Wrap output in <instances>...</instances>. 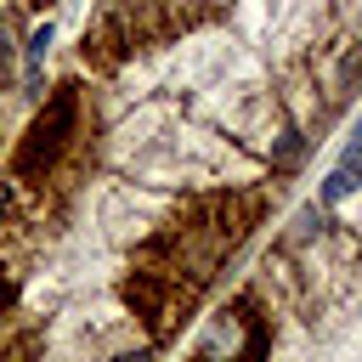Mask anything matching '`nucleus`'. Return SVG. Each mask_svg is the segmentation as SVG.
<instances>
[{
    "label": "nucleus",
    "mask_w": 362,
    "mask_h": 362,
    "mask_svg": "<svg viewBox=\"0 0 362 362\" xmlns=\"http://www.w3.org/2000/svg\"><path fill=\"white\" fill-rule=\"evenodd\" d=\"M113 362H153V351H124V356H113Z\"/></svg>",
    "instance_id": "nucleus-7"
},
{
    "label": "nucleus",
    "mask_w": 362,
    "mask_h": 362,
    "mask_svg": "<svg viewBox=\"0 0 362 362\" xmlns=\"http://www.w3.org/2000/svg\"><path fill=\"white\" fill-rule=\"evenodd\" d=\"M356 187H362V153H351V158L322 181V204H339V198H351Z\"/></svg>",
    "instance_id": "nucleus-3"
},
{
    "label": "nucleus",
    "mask_w": 362,
    "mask_h": 362,
    "mask_svg": "<svg viewBox=\"0 0 362 362\" xmlns=\"http://www.w3.org/2000/svg\"><path fill=\"white\" fill-rule=\"evenodd\" d=\"M11 57H17V28H11V17L0 11V74L11 68Z\"/></svg>",
    "instance_id": "nucleus-5"
},
{
    "label": "nucleus",
    "mask_w": 362,
    "mask_h": 362,
    "mask_svg": "<svg viewBox=\"0 0 362 362\" xmlns=\"http://www.w3.org/2000/svg\"><path fill=\"white\" fill-rule=\"evenodd\" d=\"M6 226H17V175L0 181V232H6Z\"/></svg>",
    "instance_id": "nucleus-4"
},
{
    "label": "nucleus",
    "mask_w": 362,
    "mask_h": 362,
    "mask_svg": "<svg viewBox=\"0 0 362 362\" xmlns=\"http://www.w3.org/2000/svg\"><path fill=\"white\" fill-rule=\"evenodd\" d=\"M45 45H51V23H45V28H34V34H28V62H34V68H40V62H45Z\"/></svg>",
    "instance_id": "nucleus-6"
},
{
    "label": "nucleus",
    "mask_w": 362,
    "mask_h": 362,
    "mask_svg": "<svg viewBox=\"0 0 362 362\" xmlns=\"http://www.w3.org/2000/svg\"><path fill=\"white\" fill-rule=\"evenodd\" d=\"M74 130H79V90H74V85H57V90L45 96V107L34 113V124L23 130L17 158H11V175H17V181H40V175L68 153Z\"/></svg>",
    "instance_id": "nucleus-1"
},
{
    "label": "nucleus",
    "mask_w": 362,
    "mask_h": 362,
    "mask_svg": "<svg viewBox=\"0 0 362 362\" xmlns=\"http://www.w3.org/2000/svg\"><path fill=\"white\" fill-rule=\"evenodd\" d=\"M260 351H266V328L249 317V305H238V311H221L204 328L192 362H260Z\"/></svg>",
    "instance_id": "nucleus-2"
}]
</instances>
